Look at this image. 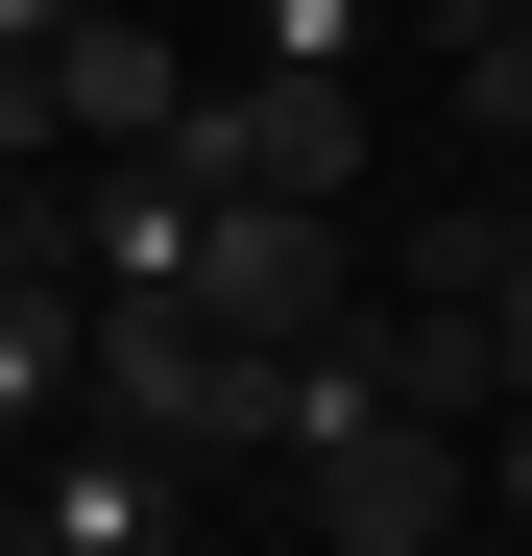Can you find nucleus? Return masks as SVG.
I'll use <instances>...</instances> for the list:
<instances>
[{"label": "nucleus", "mask_w": 532, "mask_h": 556, "mask_svg": "<svg viewBox=\"0 0 532 556\" xmlns=\"http://www.w3.org/2000/svg\"><path fill=\"white\" fill-rule=\"evenodd\" d=\"M25 532H49V556H169L194 508H169V459H145V435H73L49 484H25Z\"/></svg>", "instance_id": "423d86ee"}, {"label": "nucleus", "mask_w": 532, "mask_h": 556, "mask_svg": "<svg viewBox=\"0 0 532 556\" xmlns=\"http://www.w3.org/2000/svg\"><path fill=\"white\" fill-rule=\"evenodd\" d=\"M49 122L98 146V169H169V146H194V49H169V25H122V0H98V25L49 49Z\"/></svg>", "instance_id": "39448f33"}, {"label": "nucleus", "mask_w": 532, "mask_h": 556, "mask_svg": "<svg viewBox=\"0 0 532 556\" xmlns=\"http://www.w3.org/2000/svg\"><path fill=\"white\" fill-rule=\"evenodd\" d=\"M194 194H266V218H339L364 194V98H315V73H194Z\"/></svg>", "instance_id": "7ed1b4c3"}, {"label": "nucleus", "mask_w": 532, "mask_h": 556, "mask_svg": "<svg viewBox=\"0 0 532 556\" xmlns=\"http://www.w3.org/2000/svg\"><path fill=\"white\" fill-rule=\"evenodd\" d=\"M25 266H73V194H0V291H25Z\"/></svg>", "instance_id": "9d476101"}, {"label": "nucleus", "mask_w": 532, "mask_h": 556, "mask_svg": "<svg viewBox=\"0 0 532 556\" xmlns=\"http://www.w3.org/2000/svg\"><path fill=\"white\" fill-rule=\"evenodd\" d=\"M73 25H98V0H0V73H49V49H73Z\"/></svg>", "instance_id": "9b49d317"}, {"label": "nucleus", "mask_w": 532, "mask_h": 556, "mask_svg": "<svg viewBox=\"0 0 532 556\" xmlns=\"http://www.w3.org/2000/svg\"><path fill=\"white\" fill-rule=\"evenodd\" d=\"M49 146H73V122H49V73H0V194H25Z\"/></svg>", "instance_id": "1a4fd4ad"}, {"label": "nucleus", "mask_w": 532, "mask_h": 556, "mask_svg": "<svg viewBox=\"0 0 532 556\" xmlns=\"http://www.w3.org/2000/svg\"><path fill=\"white\" fill-rule=\"evenodd\" d=\"M291 459H315V556H435L484 484H460V435L435 412H388V315H339L315 363H291Z\"/></svg>", "instance_id": "f257e3e1"}, {"label": "nucleus", "mask_w": 532, "mask_h": 556, "mask_svg": "<svg viewBox=\"0 0 532 556\" xmlns=\"http://www.w3.org/2000/svg\"><path fill=\"white\" fill-rule=\"evenodd\" d=\"M484 508H532V412H508V435H484Z\"/></svg>", "instance_id": "f8f14e48"}, {"label": "nucleus", "mask_w": 532, "mask_h": 556, "mask_svg": "<svg viewBox=\"0 0 532 556\" xmlns=\"http://www.w3.org/2000/svg\"><path fill=\"white\" fill-rule=\"evenodd\" d=\"M194 315H218L242 363H315V339H339V218H266V194H218V242H194Z\"/></svg>", "instance_id": "20e7f679"}, {"label": "nucleus", "mask_w": 532, "mask_h": 556, "mask_svg": "<svg viewBox=\"0 0 532 556\" xmlns=\"http://www.w3.org/2000/svg\"><path fill=\"white\" fill-rule=\"evenodd\" d=\"M98 388V315H73V266H25V291H0V412H73Z\"/></svg>", "instance_id": "0eeeda50"}, {"label": "nucleus", "mask_w": 532, "mask_h": 556, "mask_svg": "<svg viewBox=\"0 0 532 556\" xmlns=\"http://www.w3.org/2000/svg\"><path fill=\"white\" fill-rule=\"evenodd\" d=\"M0 556H49V532H25V484H0Z\"/></svg>", "instance_id": "ddd939ff"}, {"label": "nucleus", "mask_w": 532, "mask_h": 556, "mask_svg": "<svg viewBox=\"0 0 532 556\" xmlns=\"http://www.w3.org/2000/svg\"><path fill=\"white\" fill-rule=\"evenodd\" d=\"M98 435H145L169 484H194V459H242V435H291V363H242L218 315H122L98 291V388H73Z\"/></svg>", "instance_id": "f03ea898"}, {"label": "nucleus", "mask_w": 532, "mask_h": 556, "mask_svg": "<svg viewBox=\"0 0 532 556\" xmlns=\"http://www.w3.org/2000/svg\"><path fill=\"white\" fill-rule=\"evenodd\" d=\"M364 25H388V0H266V49H242V73H315V98H364Z\"/></svg>", "instance_id": "6e6552de"}]
</instances>
